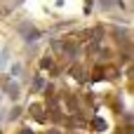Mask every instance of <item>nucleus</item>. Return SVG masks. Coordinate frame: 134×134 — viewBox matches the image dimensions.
<instances>
[{
    "mask_svg": "<svg viewBox=\"0 0 134 134\" xmlns=\"http://www.w3.org/2000/svg\"><path fill=\"white\" fill-rule=\"evenodd\" d=\"M42 85H45V80H42V78H35V82H33V87H35V90H40Z\"/></svg>",
    "mask_w": 134,
    "mask_h": 134,
    "instance_id": "nucleus-1",
    "label": "nucleus"
},
{
    "mask_svg": "<svg viewBox=\"0 0 134 134\" xmlns=\"http://www.w3.org/2000/svg\"><path fill=\"white\" fill-rule=\"evenodd\" d=\"M40 66H42V68H49V66H52V59H42V64H40Z\"/></svg>",
    "mask_w": 134,
    "mask_h": 134,
    "instance_id": "nucleus-2",
    "label": "nucleus"
},
{
    "mask_svg": "<svg viewBox=\"0 0 134 134\" xmlns=\"http://www.w3.org/2000/svg\"><path fill=\"white\" fill-rule=\"evenodd\" d=\"M24 134H31V130H24Z\"/></svg>",
    "mask_w": 134,
    "mask_h": 134,
    "instance_id": "nucleus-3",
    "label": "nucleus"
},
{
    "mask_svg": "<svg viewBox=\"0 0 134 134\" xmlns=\"http://www.w3.org/2000/svg\"><path fill=\"white\" fill-rule=\"evenodd\" d=\"M0 120H2V113H0Z\"/></svg>",
    "mask_w": 134,
    "mask_h": 134,
    "instance_id": "nucleus-4",
    "label": "nucleus"
}]
</instances>
